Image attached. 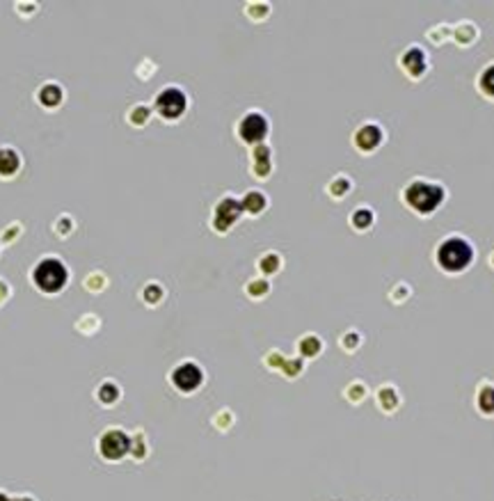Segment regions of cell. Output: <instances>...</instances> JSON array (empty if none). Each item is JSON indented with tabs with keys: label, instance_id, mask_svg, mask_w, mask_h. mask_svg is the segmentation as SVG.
I'll return each instance as SVG.
<instances>
[{
	"label": "cell",
	"instance_id": "6da1fadb",
	"mask_svg": "<svg viewBox=\"0 0 494 501\" xmlns=\"http://www.w3.org/2000/svg\"><path fill=\"white\" fill-rule=\"evenodd\" d=\"M435 256H438V266L444 273L455 275V273H464L474 263L476 249L464 236H449L446 241L440 243Z\"/></svg>",
	"mask_w": 494,
	"mask_h": 501
},
{
	"label": "cell",
	"instance_id": "ba28073f",
	"mask_svg": "<svg viewBox=\"0 0 494 501\" xmlns=\"http://www.w3.org/2000/svg\"><path fill=\"white\" fill-rule=\"evenodd\" d=\"M202 369L197 367V364L192 362H185L181 367H176V371L172 374V380L181 391H192L197 389L199 385H202Z\"/></svg>",
	"mask_w": 494,
	"mask_h": 501
},
{
	"label": "cell",
	"instance_id": "5bb4252c",
	"mask_svg": "<svg viewBox=\"0 0 494 501\" xmlns=\"http://www.w3.org/2000/svg\"><path fill=\"white\" fill-rule=\"evenodd\" d=\"M268 172H270V149L256 147L254 149V174L266 176Z\"/></svg>",
	"mask_w": 494,
	"mask_h": 501
},
{
	"label": "cell",
	"instance_id": "52a82bcc",
	"mask_svg": "<svg viewBox=\"0 0 494 501\" xmlns=\"http://www.w3.org/2000/svg\"><path fill=\"white\" fill-rule=\"evenodd\" d=\"M398 62H400V69L410 74V78H421L428 69V53L419 46H410L400 55Z\"/></svg>",
	"mask_w": 494,
	"mask_h": 501
},
{
	"label": "cell",
	"instance_id": "9a60e30c",
	"mask_svg": "<svg viewBox=\"0 0 494 501\" xmlns=\"http://www.w3.org/2000/svg\"><path fill=\"white\" fill-rule=\"evenodd\" d=\"M263 209H266V197L261 192H247L245 199H243V211L261 213Z\"/></svg>",
	"mask_w": 494,
	"mask_h": 501
},
{
	"label": "cell",
	"instance_id": "ffe728a7",
	"mask_svg": "<svg viewBox=\"0 0 494 501\" xmlns=\"http://www.w3.org/2000/svg\"><path fill=\"white\" fill-rule=\"evenodd\" d=\"M114 396H117V391H114L112 385H105V387L101 389V398H103V400H112Z\"/></svg>",
	"mask_w": 494,
	"mask_h": 501
},
{
	"label": "cell",
	"instance_id": "7402d4cb",
	"mask_svg": "<svg viewBox=\"0 0 494 501\" xmlns=\"http://www.w3.org/2000/svg\"><path fill=\"white\" fill-rule=\"evenodd\" d=\"M490 266L494 268V252H492V256H490Z\"/></svg>",
	"mask_w": 494,
	"mask_h": 501
},
{
	"label": "cell",
	"instance_id": "4fadbf2b",
	"mask_svg": "<svg viewBox=\"0 0 494 501\" xmlns=\"http://www.w3.org/2000/svg\"><path fill=\"white\" fill-rule=\"evenodd\" d=\"M476 37H478V30H476V25L471 23V21H464V23H460L455 28V41H457V44L469 46V44H474Z\"/></svg>",
	"mask_w": 494,
	"mask_h": 501
},
{
	"label": "cell",
	"instance_id": "7a4b0ae2",
	"mask_svg": "<svg viewBox=\"0 0 494 501\" xmlns=\"http://www.w3.org/2000/svg\"><path fill=\"white\" fill-rule=\"evenodd\" d=\"M403 199L412 211L421 213V216H431V213H435L444 204V199H446V190H444L442 183L417 178V181H412L405 188Z\"/></svg>",
	"mask_w": 494,
	"mask_h": 501
},
{
	"label": "cell",
	"instance_id": "9c48e42d",
	"mask_svg": "<svg viewBox=\"0 0 494 501\" xmlns=\"http://www.w3.org/2000/svg\"><path fill=\"white\" fill-rule=\"evenodd\" d=\"M384 131L378 124H362L355 133V147L360 152H373L382 145Z\"/></svg>",
	"mask_w": 494,
	"mask_h": 501
},
{
	"label": "cell",
	"instance_id": "8992f818",
	"mask_svg": "<svg viewBox=\"0 0 494 501\" xmlns=\"http://www.w3.org/2000/svg\"><path fill=\"white\" fill-rule=\"evenodd\" d=\"M240 213H243V202H238V199H234V197H225L216 206V218H213V225H216L218 232H227V229L240 218Z\"/></svg>",
	"mask_w": 494,
	"mask_h": 501
},
{
	"label": "cell",
	"instance_id": "3957f363",
	"mask_svg": "<svg viewBox=\"0 0 494 501\" xmlns=\"http://www.w3.org/2000/svg\"><path fill=\"white\" fill-rule=\"evenodd\" d=\"M34 282L41 291L55 293L67 284V268L57 259H44L34 270Z\"/></svg>",
	"mask_w": 494,
	"mask_h": 501
},
{
	"label": "cell",
	"instance_id": "d6986e66",
	"mask_svg": "<svg viewBox=\"0 0 494 501\" xmlns=\"http://www.w3.org/2000/svg\"><path fill=\"white\" fill-rule=\"evenodd\" d=\"M261 268L266 270V273H273V270L279 268V256H277V254H268L266 259H263Z\"/></svg>",
	"mask_w": 494,
	"mask_h": 501
},
{
	"label": "cell",
	"instance_id": "e0dca14e",
	"mask_svg": "<svg viewBox=\"0 0 494 501\" xmlns=\"http://www.w3.org/2000/svg\"><path fill=\"white\" fill-rule=\"evenodd\" d=\"M353 225L357 229H369L371 225H373V211H369V209H357L353 213Z\"/></svg>",
	"mask_w": 494,
	"mask_h": 501
},
{
	"label": "cell",
	"instance_id": "7c38bea8",
	"mask_svg": "<svg viewBox=\"0 0 494 501\" xmlns=\"http://www.w3.org/2000/svg\"><path fill=\"white\" fill-rule=\"evenodd\" d=\"M476 85H478V90H481L483 96L494 99V62H490L488 67H485L481 74H478Z\"/></svg>",
	"mask_w": 494,
	"mask_h": 501
},
{
	"label": "cell",
	"instance_id": "ac0fdd59",
	"mask_svg": "<svg viewBox=\"0 0 494 501\" xmlns=\"http://www.w3.org/2000/svg\"><path fill=\"white\" fill-rule=\"evenodd\" d=\"M60 99H62V92L57 85H46V88L41 90V101H44L46 105H55Z\"/></svg>",
	"mask_w": 494,
	"mask_h": 501
},
{
	"label": "cell",
	"instance_id": "44dd1931",
	"mask_svg": "<svg viewBox=\"0 0 494 501\" xmlns=\"http://www.w3.org/2000/svg\"><path fill=\"white\" fill-rule=\"evenodd\" d=\"M0 501H7V499H3V495H0ZM17 501H30V499H17Z\"/></svg>",
	"mask_w": 494,
	"mask_h": 501
},
{
	"label": "cell",
	"instance_id": "5b68a950",
	"mask_svg": "<svg viewBox=\"0 0 494 501\" xmlns=\"http://www.w3.org/2000/svg\"><path fill=\"white\" fill-rule=\"evenodd\" d=\"M238 133L243 140L249 142V145H256V142H261L268 135V119L263 117L261 112H249L247 117L240 121Z\"/></svg>",
	"mask_w": 494,
	"mask_h": 501
},
{
	"label": "cell",
	"instance_id": "277c9868",
	"mask_svg": "<svg viewBox=\"0 0 494 501\" xmlns=\"http://www.w3.org/2000/svg\"><path fill=\"white\" fill-rule=\"evenodd\" d=\"M156 108L165 119H176L188 108V99L178 88H165L156 99Z\"/></svg>",
	"mask_w": 494,
	"mask_h": 501
},
{
	"label": "cell",
	"instance_id": "30bf717a",
	"mask_svg": "<svg viewBox=\"0 0 494 501\" xmlns=\"http://www.w3.org/2000/svg\"><path fill=\"white\" fill-rule=\"evenodd\" d=\"M128 449H131V440H128V435H124L121 431H110L103 435L101 453L105 458H110V460H117V458L128 453Z\"/></svg>",
	"mask_w": 494,
	"mask_h": 501
},
{
	"label": "cell",
	"instance_id": "8fae6325",
	"mask_svg": "<svg viewBox=\"0 0 494 501\" xmlns=\"http://www.w3.org/2000/svg\"><path fill=\"white\" fill-rule=\"evenodd\" d=\"M476 407L481 410L485 417H494V385L485 382L481 385V389L476 393Z\"/></svg>",
	"mask_w": 494,
	"mask_h": 501
},
{
	"label": "cell",
	"instance_id": "2e32d148",
	"mask_svg": "<svg viewBox=\"0 0 494 501\" xmlns=\"http://www.w3.org/2000/svg\"><path fill=\"white\" fill-rule=\"evenodd\" d=\"M19 167V159L17 154L10 152V149H3L0 152V174H12Z\"/></svg>",
	"mask_w": 494,
	"mask_h": 501
}]
</instances>
